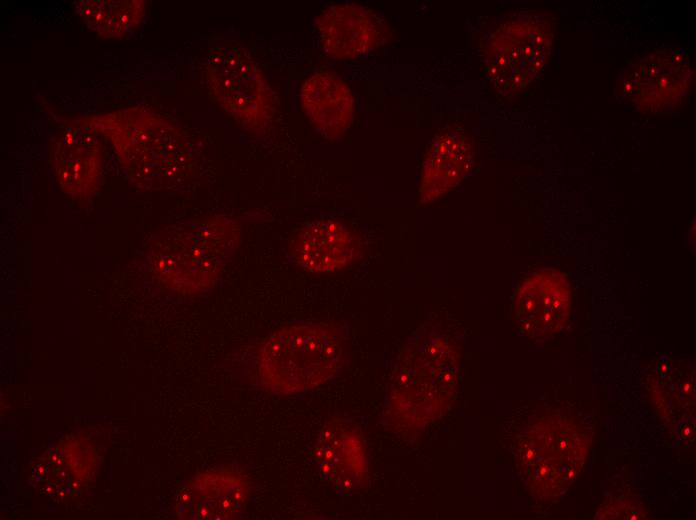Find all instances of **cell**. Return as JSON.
<instances>
[{
	"mask_svg": "<svg viewBox=\"0 0 696 520\" xmlns=\"http://www.w3.org/2000/svg\"><path fill=\"white\" fill-rule=\"evenodd\" d=\"M472 159V144L462 131L447 127L438 132L424 157L419 204L428 205L457 187L469 172Z\"/></svg>",
	"mask_w": 696,
	"mask_h": 520,
	"instance_id": "cell-15",
	"label": "cell"
},
{
	"mask_svg": "<svg viewBox=\"0 0 696 520\" xmlns=\"http://www.w3.org/2000/svg\"><path fill=\"white\" fill-rule=\"evenodd\" d=\"M589 441L572 418L547 414L526 424L514 441L520 477L531 494L547 500L564 493L580 472Z\"/></svg>",
	"mask_w": 696,
	"mask_h": 520,
	"instance_id": "cell-5",
	"label": "cell"
},
{
	"mask_svg": "<svg viewBox=\"0 0 696 520\" xmlns=\"http://www.w3.org/2000/svg\"><path fill=\"white\" fill-rule=\"evenodd\" d=\"M321 46L334 59H352L382 45L389 36L386 23L372 10L354 3L325 8L315 20Z\"/></svg>",
	"mask_w": 696,
	"mask_h": 520,
	"instance_id": "cell-13",
	"label": "cell"
},
{
	"mask_svg": "<svg viewBox=\"0 0 696 520\" xmlns=\"http://www.w3.org/2000/svg\"><path fill=\"white\" fill-rule=\"evenodd\" d=\"M462 347L452 324L429 317L405 340L392 365L380 412L382 427L417 441L457 398Z\"/></svg>",
	"mask_w": 696,
	"mask_h": 520,
	"instance_id": "cell-1",
	"label": "cell"
},
{
	"mask_svg": "<svg viewBox=\"0 0 696 520\" xmlns=\"http://www.w3.org/2000/svg\"><path fill=\"white\" fill-rule=\"evenodd\" d=\"M251 480L239 467L199 473L177 493L176 514L182 519H238L251 496Z\"/></svg>",
	"mask_w": 696,
	"mask_h": 520,
	"instance_id": "cell-11",
	"label": "cell"
},
{
	"mask_svg": "<svg viewBox=\"0 0 696 520\" xmlns=\"http://www.w3.org/2000/svg\"><path fill=\"white\" fill-rule=\"evenodd\" d=\"M694 82L692 61L683 49L655 50L631 63L616 81V95L643 112L661 114L678 108Z\"/></svg>",
	"mask_w": 696,
	"mask_h": 520,
	"instance_id": "cell-8",
	"label": "cell"
},
{
	"mask_svg": "<svg viewBox=\"0 0 696 520\" xmlns=\"http://www.w3.org/2000/svg\"><path fill=\"white\" fill-rule=\"evenodd\" d=\"M143 0H79L75 9L85 25L105 38L122 39L133 34L145 17Z\"/></svg>",
	"mask_w": 696,
	"mask_h": 520,
	"instance_id": "cell-17",
	"label": "cell"
},
{
	"mask_svg": "<svg viewBox=\"0 0 696 520\" xmlns=\"http://www.w3.org/2000/svg\"><path fill=\"white\" fill-rule=\"evenodd\" d=\"M68 123L108 139L125 173L141 189L182 188L198 176L199 154L189 138L150 110L126 108Z\"/></svg>",
	"mask_w": 696,
	"mask_h": 520,
	"instance_id": "cell-2",
	"label": "cell"
},
{
	"mask_svg": "<svg viewBox=\"0 0 696 520\" xmlns=\"http://www.w3.org/2000/svg\"><path fill=\"white\" fill-rule=\"evenodd\" d=\"M360 237L336 219H316L302 225L289 242L288 261L313 274L340 272L361 255Z\"/></svg>",
	"mask_w": 696,
	"mask_h": 520,
	"instance_id": "cell-12",
	"label": "cell"
},
{
	"mask_svg": "<svg viewBox=\"0 0 696 520\" xmlns=\"http://www.w3.org/2000/svg\"><path fill=\"white\" fill-rule=\"evenodd\" d=\"M552 45L553 28L546 16L518 13L500 23L488 37L486 75L500 94L517 95L542 73Z\"/></svg>",
	"mask_w": 696,
	"mask_h": 520,
	"instance_id": "cell-6",
	"label": "cell"
},
{
	"mask_svg": "<svg viewBox=\"0 0 696 520\" xmlns=\"http://www.w3.org/2000/svg\"><path fill=\"white\" fill-rule=\"evenodd\" d=\"M210 91L245 130L264 134L274 125L277 104L265 75L239 44L211 50L206 62Z\"/></svg>",
	"mask_w": 696,
	"mask_h": 520,
	"instance_id": "cell-7",
	"label": "cell"
},
{
	"mask_svg": "<svg viewBox=\"0 0 696 520\" xmlns=\"http://www.w3.org/2000/svg\"><path fill=\"white\" fill-rule=\"evenodd\" d=\"M350 327L344 322L298 321L269 335L254 356V384L273 395L314 390L338 375Z\"/></svg>",
	"mask_w": 696,
	"mask_h": 520,
	"instance_id": "cell-4",
	"label": "cell"
},
{
	"mask_svg": "<svg viewBox=\"0 0 696 520\" xmlns=\"http://www.w3.org/2000/svg\"><path fill=\"white\" fill-rule=\"evenodd\" d=\"M302 110L325 138L336 140L351 126L355 104L351 89L330 72H317L304 80L300 90Z\"/></svg>",
	"mask_w": 696,
	"mask_h": 520,
	"instance_id": "cell-16",
	"label": "cell"
},
{
	"mask_svg": "<svg viewBox=\"0 0 696 520\" xmlns=\"http://www.w3.org/2000/svg\"><path fill=\"white\" fill-rule=\"evenodd\" d=\"M103 149L93 131L67 125L53 137L50 163L61 189L75 199H90L98 189Z\"/></svg>",
	"mask_w": 696,
	"mask_h": 520,
	"instance_id": "cell-14",
	"label": "cell"
},
{
	"mask_svg": "<svg viewBox=\"0 0 696 520\" xmlns=\"http://www.w3.org/2000/svg\"><path fill=\"white\" fill-rule=\"evenodd\" d=\"M312 456L321 476L335 490L359 494L369 487V443L354 417L333 415L326 420L315 439Z\"/></svg>",
	"mask_w": 696,
	"mask_h": 520,
	"instance_id": "cell-9",
	"label": "cell"
},
{
	"mask_svg": "<svg viewBox=\"0 0 696 520\" xmlns=\"http://www.w3.org/2000/svg\"><path fill=\"white\" fill-rule=\"evenodd\" d=\"M514 320L521 334L543 340L558 333L571 311V290L559 271L543 268L526 276L513 301Z\"/></svg>",
	"mask_w": 696,
	"mask_h": 520,
	"instance_id": "cell-10",
	"label": "cell"
},
{
	"mask_svg": "<svg viewBox=\"0 0 696 520\" xmlns=\"http://www.w3.org/2000/svg\"><path fill=\"white\" fill-rule=\"evenodd\" d=\"M241 222L213 214L171 225L145 245L146 272L164 291L196 296L214 288L242 244Z\"/></svg>",
	"mask_w": 696,
	"mask_h": 520,
	"instance_id": "cell-3",
	"label": "cell"
}]
</instances>
